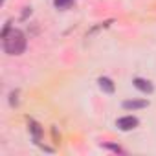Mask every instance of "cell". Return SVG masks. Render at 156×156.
<instances>
[{"instance_id":"277c9868","label":"cell","mask_w":156,"mask_h":156,"mask_svg":"<svg viewBox=\"0 0 156 156\" xmlns=\"http://www.w3.org/2000/svg\"><path fill=\"white\" fill-rule=\"evenodd\" d=\"M147 105H149V101H145V99H127V101H123L125 110H138V108H145Z\"/></svg>"},{"instance_id":"7a4b0ae2","label":"cell","mask_w":156,"mask_h":156,"mask_svg":"<svg viewBox=\"0 0 156 156\" xmlns=\"http://www.w3.org/2000/svg\"><path fill=\"white\" fill-rule=\"evenodd\" d=\"M138 118L136 116H123V118H119L118 121H116V127L119 129V130H123V132H127V130H132V129H136L138 127Z\"/></svg>"},{"instance_id":"52a82bcc","label":"cell","mask_w":156,"mask_h":156,"mask_svg":"<svg viewBox=\"0 0 156 156\" xmlns=\"http://www.w3.org/2000/svg\"><path fill=\"white\" fill-rule=\"evenodd\" d=\"M53 4L57 9H68L73 4V0H53Z\"/></svg>"},{"instance_id":"6da1fadb","label":"cell","mask_w":156,"mask_h":156,"mask_svg":"<svg viewBox=\"0 0 156 156\" xmlns=\"http://www.w3.org/2000/svg\"><path fill=\"white\" fill-rule=\"evenodd\" d=\"M2 39H4V51L8 55H20L24 53L26 50V35L20 31V30H11L9 26H6L4 33H2Z\"/></svg>"},{"instance_id":"3957f363","label":"cell","mask_w":156,"mask_h":156,"mask_svg":"<svg viewBox=\"0 0 156 156\" xmlns=\"http://www.w3.org/2000/svg\"><path fill=\"white\" fill-rule=\"evenodd\" d=\"M132 85H134L140 92H143V94H151V92L154 90L152 83H151V81H147V79H141V77H136V79L132 81Z\"/></svg>"},{"instance_id":"ba28073f","label":"cell","mask_w":156,"mask_h":156,"mask_svg":"<svg viewBox=\"0 0 156 156\" xmlns=\"http://www.w3.org/2000/svg\"><path fill=\"white\" fill-rule=\"evenodd\" d=\"M105 147H107V149H112V151H116V152H123V151H121L119 147H116V145H105Z\"/></svg>"},{"instance_id":"8992f818","label":"cell","mask_w":156,"mask_h":156,"mask_svg":"<svg viewBox=\"0 0 156 156\" xmlns=\"http://www.w3.org/2000/svg\"><path fill=\"white\" fill-rule=\"evenodd\" d=\"M30 130H31V134H33V140H35V141H39V140H41V136H42V129H41V125H39V123H35L33 119H30Z\"/></svg>"},{"instance_id":"5b68a950","label":"cell","mask_w":156,"mask_h":156,"mask_svg":"<svg viewBox=\"0 0 156 156\" xmlns=\"http://www.w3.org/2000/svg\"><path fill=\"white\" fill-rule=\"evenodd\" d=\"M98 83H99V88H101L103 92H107V94H112L114 88H116L114 83H112V79H108V77H99Z\"/></svg>"}]
</instances>
